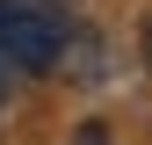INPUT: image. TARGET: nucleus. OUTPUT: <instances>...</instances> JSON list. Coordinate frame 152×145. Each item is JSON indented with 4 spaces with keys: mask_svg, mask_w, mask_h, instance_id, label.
<instances>
[{
    "mask_svg": "<svg viewBox=\"0 0 152 145\" xmlns=\"http://www.w3.org/2000/svg\"><path fill=\"white\" fill-rule=\"evenodd\" d=\"M65 22L44 7V0H0V58L22 72H51L65 58Z\"/></svg>",
    "mask_w": 152,
    "mask_h": 145,
    "instance_id": "1",
    "label": "nucleus"
},
{
    "mask_svg": "<svg viewBox=\"0 0 152 145\" xmlns=\"http://www.w3.org/2000/svg\"><path fill=\"white\" fill-rule=\"evenodd\" d=\"M72 145H109V131H102V123H80V131H72Z\"/></svg>",
    "mask_w": 152,
    "mask_h": 145,
    "instance_id": "2",
    "label": "nucleus"
},
{
    "mask_svg": "<svg viewBox=\"0 0 152 145\" xmlns=\"http://www.w3.org/2000/svg\"><path fill=\"white\" fill-rule=\"evenodd\" d=\"M138 44H145V65H152V15H145V29H138Z\"/></svg>",
    "mask_w": 152,
    "mask_h": 145,
    "instance_id": "3",
    "label": "nucleus"
},
{
    "mask_svg": "<svg viewBox=\"0 0 152 145\" xmlns=\"http://www.w3.org/2000/svg\"><path fill=\"white\" fill-rule=\"evenodd\" d=\"M0 94H7V80H0Z\"/></svg>",
    "mask_w": 152,
    "mask_h": 145,
    "instance_id": "4",
    "label": "nucleus"
}]
</instances>
